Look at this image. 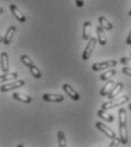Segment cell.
I'll list each match as a JSON object with an SVG mask.
<instances>
[{"mask_svg":"<svg viewBox=\"0 0 131 147\" xmlns=\"http://www.w3.org/2000/svg\"><path fill=\"white\" fill-rule=\"evenodd\" d=\"M17 77H18L17 73H5V75L0 76V83H5V82L10 80V79H16Z\"/></svg>","mask_w":131,"mask_h":147,"instance_id":"ac0fdd59","label":"cell"},{"mask_svg":"<svg viewBox=\"0 0 131 147\" xmlns=\"http://www.w3.org/2000/svg\"><path fill=\"white\" fill-rule=\"evenodd\" d=\"M24 85H25V80L19 79V80H16V82H13V83H9V84L3 85L0 90H1V92H8V91H11L14 88H19V87H21Z\"/></svg>","mask_w":131,"mask_h":147,"instance_id":"277c9868","label":"cell"},{"mask_svg":"<svg viewBox=\"0 0 131 147\" xmlns=\"http://www.w3.org/2000/svg\"><path fill=\"white\" fill-rule=\"evenodd\" d=\"M58 142H59V146L66 147L67 146V140H66V136L63 131H59L58 132Z\"/></svg>","mask_w":131,"mask_h":147,"instance_id":"44dd1931","label":"cell"},{"mask_svg":"<svg viewBox=\"0 0 131 147\" xmlns=\"http://www.w3.org/2000/svg\"><path fill=\"white\" fill-rule=\"evenodd\" d=\"M30 71H31V74L34 76V78H36V79H38V78H41V77H42V73H41V70L38 69V67H35L34 65H33L32 67H30Z\"/></svg>","mask_w":131,"mask_h":147,"instance_id":"603a6c76","label":"cell"},{"mask_svg":"<svg viewBox=\"0 0 131 147\" xmlns=\"http://www.w3.org/2000/svg\"><path fill=\"white\" fill-rule=\"evenodd\" d=\"M129 109H130V110H131V103H130V104H129Z\"/></svg>","mask_w":131,"mask_h":147,"instance_id":"1f68e13d","label":"cell"},{"mask_svg":"<svg viewBox=\"0 0 131 147\" xmlns=\"http://www.w3.org/2000/svg\"><path fill=\"white\" fill-rule=\"evenodd\" d=\"M122 88H123V84H122V83H116V84L113 86L111 92L107 94V98H109V100L115 98V97L119 95V93L122 91Z\"/></svg>","mask_w":131,"mask_h":147,"instance_id":"ba28073f","label":"cell"},{"mask_svg":"<svg viewBox=\"0 0 131 147\" xmlns=\"http://www.w3.org/2000/svg\"><path fill=\"white\" fill-rule=\"evenodd\" d=\"M128 101H129V96H127V95L126 96H122V97H119V98H113L111 101L104 103L102 105V109L103 110H110V109H113L115 107H120V105L127 103Z\"/></svg>","mask_w":131,"mask_h":147,"instance_id":"6da1fadb","label":"cell"},{"mask_svg":"<svg viewBox=\"0 0 131 147\" xmlns=\"http://www.w3.org/2000/svg\"><path fill=\"white\" fill-rule=\"evenodd\" d=\"M2 13H3V9H2L1 7H0V14H2Z\"/></svg>","mask_w":131,"mask_h":147,"instance_id":"4dcf8cb0","label":"cell"},{"mask_svg":"<svg viewBox=\"0 0 131 147\" xmlns=\"http://www.w3.org/2000/svg\"><path fill=\"white\" fill-rule=\"evenodd\" d=\"M10 10H11L13 15H14L16 18L18 19L20 23H24V22L26 20V17H25V15L23 14V11L19 9V8L17 7V6H16V5H10Z\"/></svg>","mask_w":131,"mask_h":147,"instance_id":"8992f818","label":"cell"},{"mask_svg":"<svg viewBox=\"0 0 131 147\" xmlns=\"http://www.w3.org/2000/svg\"><path fill=\"white\" fill-rule=\"evenodd\" d=\"M96 43H97V38H95V37L89 38L88 44H87L85 51L83 52V60L87 61V60L91 58V55H92V52H93L94 49H95V47H96Z\"/></svg>","mask_w":131,"mask_h":147,"instance_id":"7a4b0ae2","label":"cell"},{"mask_svg":"<svg viewBox=\"0 0 131 147\" xmlns=\"http://www.w3.org/2000/svg\"><path fill=\"white\" fill-rule=\"evenodd\" d=\"M43 101H46V102H62L63 96L58 95V94H44L43 95Z\"/></svg>","mask_w":131,"mask_h":147,"instance_id":"4fadbf2b","label":"cell"},{"mask_svg":"<svg viewBox=\"0 0 131 147\" xmlns=\"http://www.w3.org/2000/svg\"><path fill=\"white\" fill-rule=\"evenodd\" d=\"M119 123L120 125H127V111L124 109L119 110Z\"/></svg>","mask_w":131,"mask_h":147,"instance_id":"ffe728a7","label":"cell"},{"mask_svg":"<svg viewBox=\"0 0 131 147\" xmlns=\"http://www.w3.org/2000/svg\"><path fill=\"white\" fill-rule=\"evenodd\" d=\"M98 22H99V25H101L104 30H112L113 28V25L107 20V19L105 18L104 16H101V17L98 18Z\"/></svg>","mask_w":131,"mask_h":147,"instance_id":"d6986e66","label":"cell"},{"mask_svg":"<svg viewBox=\"0 0 131 147\" xmlns=\"http://www.w3.org/2000/svg\"><path fill=\"white\" fill-rule=\"evenodd\" d=\"M96 128L98 129V130H101L103 134H105L107 137H110V138H114L115 137V132L113 131L111 128H109L106 125H104V123H102V122H96Z\"/></svg>","mask_w":131,"mask_h":147,"instance_id":"5b68a950","label":"cell"},{"mask_svg":"<svg viewBox=\"0 0 131 147\" xmlns=\"http://www.w3.org/2000/svg\"><path fill=\"white\" fill-rule=\"evenodd\" d=\"M63 91L66 92V94H67L68 96H70L73 100H75V101H79V98H80L79 94L76 92L75 90H74V88H73L70 85L64 84V85H63Z\"/></svg>","mask_w":131,"mask_h":147,"instance_id":"9c48e42d","label":"cell"},{"mask_svg":"<svg viewBox=\"0 0 131 147\" xmlns=\"http://www.w3.org/2000/svg\"><path fill=\"white\" fill-rule=\"evenodd\" d=\"M0 63H1V70L3 73H8V70H9V62H8V55H7V52H2L0 55Z\"/></svg>","mask_w":131,"mask_h":147,"instance_id":"8fae6325","label":"cell"},{"mask_svg":"<svg viewBox=\"0 0 131 147\" xmlns=\"http://www.w3.org/2000/svg\"><path fill=\"white\" fill-rule=\"evenodd\" d=\"M15 34H16V27L15 26H9L7 32H6V34H5V37H3V44L8 45L11 42V40H13Z\"/></svg>","mask_w":131,"mask_h":147,"instance_id":"52a82bcc","label":"cell"},{"mask_svg":"<svg viewBox=\"0 0 131 147\" xmlns=\"http://www.w3.org/2000/svg\"><path fill=\"white\" fill-rule=\"evenodd\" d=\"M119 143H121V139L120 138H116V137H114L112 140V143L110 144V146L113 147V146H118L119 145Z\"/></svg>","mask_w":131,"mask_h":147,"instance_id":"484cf974","label":"cell"},{"mask_svg":"<svg viewBox=\"0 0 131 147\" xmlns=\"http://www.w3.org/2000/svg\"><path fill=\"white\" fill-rule=\"evenodd\" d=\"M115 74H116V70H114V69L107 70V71H105V73L102 74V75L99 76V79H101V80H107V79H110L112 76H114Z\"/></svg>","mask_w":131,"mask_h":147,"instance_id":"7402d4cb","label":"cell"},{"mask_svg":"<svg viewBox=\"0 0 131 147\" xmlns=\"http://www.w3.org/2000/svg\"><path fill=\"white\" fill-rule=\"evenodd\" d=\"M122 73L124 74V75H127V76H129V77H131V68L130 67H124L122 69Z\"/></svg>","mask_w":131,"mask_h":147,"instance_id":"4316f807","label":"cell"},{"mask_svg":"<svg viewBox=\"0 0 131 147\" xmlns=\"http://www.w3.org/2000/svg\"><path fill=\"white\" fill-rule=\"evenodd\" d=\"M119 134H120L121 143L123 145H126L128 143V129H127V125H120L119 126Z\"/></svg>","mask_w":131,"mask_h":147,"instance_id":"30bf717a","label":"cell"},{"mask_svg":"<svg viewBox=\"0 0 131 147\" xmlns=\"http://www.w3.org/2000/svg\"><path fill=\"white\" fill-rule=\"evenodd\" d=\"M96 32H97V41H98V43H99L101 45H105V44H106V34H105L104 28L99 25V26L97 27Z\"/></svg>","mask_w":131,"mask_h":147,"instance_id":"7c38bea8","label":"cell"},{"mask_svg":"<svg viewBox=\"0 0 131 147\" xmlns=\"http://www.w3.org/2000/svg\"><path fill=\"white\" fill-rule=\"evenodd\" d=\"M97 115L99 117V118H102L103 120H105V121H107V122H112L113 120H114V118H113L112 114H109L106 110H99L97 112Z\"/></svg>","mask_w":131,"mask_h":147,"instance_id":"2e32d148","label":"cell"},{"mask_svg":"<svg viewBox=\"0 0 131 147\" xmlns=\"http://www.w3.org/2000/svg\"><path fill=\"white\" fill-rule=\"evenodd\" d=\"M118 65V61L115 60H109V61H104V62H98V63H94L92 69L94 71H98V70H103L106 68H112Z\"/></svg>","mask_w":131,"mask_h":147,"instance_id":"3957f363","label":"cell"},{"mask_svg":"<svg viewBox=\"0 0 131 147\" xmlns=\"http://www.w3.org/2000/svg\"><path fill=\"white\" fill-rule=\"evenodd\" d=\"M1 42H3V37L2 36H0V43H1Z\"/></svg>","mask_w":131,"mask_h":147,"instance_id":"f546056e","label":"cell"},{"mask_svg":"<svg viewBox=\"0 0 131 147\" xmlns=\"http://www.w3.org/2000/svg\"><path fill=\"white\" fill-rule=\"evenodd\" d=\"M129 16H131V10L129 11Z\"/></svg>","mask_w":131,"mask_h":147,"instance_id":"d6a6232c","label":"cell"},{"mask_svg":"<svg viewBox=\"0 0 131 147\" xmlns=\"http://www.w3.org/2000/svg\"><path fill=\"white\" fill-rule=\"evenodd\" d=\"M20 60H21V62L26 66V67H32L33 66V61H32V59L28 57V55H21L20 57Z\"/></svg>","mask_w":131,"mask_h":147,"instance_id":"cb8c5ba5","label":"cell"},{"mask_svg":"<svg viewBox=\"0 0 131 147\" xmlns=\"http://www.w3.org/2000/svg\"><path fill=\"white\" fill-rule=\"evenodd\" d=\"M76 5H77V7L81 8L84 6V0H76Z\"/></svg>","mask_w":131,"mask_h":147,"instance_id":"83f0119b","label":"cell"},{"mask_svg":"<svg viewBox=\"0 0 131 147\" xmlns=\"http://www.w3.org/2000/svg\"><path fill=\"white\" fill-rule=\"evenodd\" d=\"M127 44H128V45H131V30H130L129 35H128V37H127Z\"/></svg>","mask_w":131,"mask_h":147,"instance_id":"f1b7e54d","label":"cell"},{"mask_svg":"<svg viewBox=\"0 0 131 147\" xmlns=\"http://www.w3.org/2000/svg\"><path fill=\"white\" fill-rule=\"evenodd\" d=\"M114 85H115V84H114V82H113L112 79L109 80V82L106 83V85L101 90V95H102V96H107V94L111 92V90L113 88Z\"/></svg>","mask_w":131,"mask_h":147,"instance_id":"e0dca14e","label":"cell"},{"mask_svg":"<svg viewBox=\"0 0 131 147\" xmlns=\"http://www.w3.org/2000/svg\"><path fill=\"white\" fill-rule=\"evenodd\" d=\"M120 62H121L122 65L127 66V67H131V59L130 58H122V59L120 60Z\"/></svg>","mask_w":131,"mask_h":147,"instance_id":"d4e9b609","label":"cell"},{"mask_svg":"<svg viewBox=\"0 0 131 147\" xmlns=\"http://www.w3.org/2000/svg\"><path fill=\"white\" fill-rule=\"evenodd\" d=\"M13 97H14L16 101L23 102V103H31V102H32V97H30V96H27V95H24V94H20V93H14Z\"/></svg>","mask_w":131,"mask_h":147,"instance_id":"9a60e30c","label":"cell"},{"mask_svg":"<svg viewBox=\"0 0 131 147\" xmlns=\"http://www.w3.org/2000/svg\"><path fill=\"white\" fill-rule=\"evenodd\" d=\"M91 31H92V24L89 22H85L83 28V38L85 41H88L91 38Z\"/></svg>","mask_w":131,"mask_h":147,"instance_id":"5bb4252c","label":"cell"}]
</instances>
